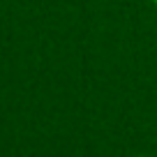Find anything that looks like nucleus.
<instances>
[{"mask_svg": "<svg viewBox=\"0 0 157 157\" xmlns=\"http://www.w3.org/2000/svg\"><path fill=\"white\" fill-rule=\"evenodd\" d=\"M134 157H150V155H134Z\"/></svg>", "mask_w": 157, "mask_h": 157, "instance_id": "1", "label": "nucleus"}, {"mask_svg": "<svg viewBox=\"0 0 157 157\" xmlns=\"http://www.w3.org/2000/svg\"><path fill=\"white\" fill-rule=\"evenodd\" d=\"M150 2H152V5H155V7H157V0H150Z\"/></svg>", "mask_w": 157, "mask_h": 157, "instance_id": "2", "label": "nucleus"}]
</instances>
